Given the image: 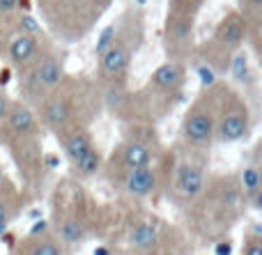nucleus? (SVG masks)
<instances>
[{
    "instance_id": "nucleus-18",
    "label": "nucleus",
    "mask_w": 262,
    "mask_h": 255,
    "mask_svg": "<svg viewBox=\"0 0 262 255\" xmlns=\"http://www.w3.org/2000/svg\"><path fill=\"white\" fill-rule=\"evenodd\" d=\"M115 37H118V26H115V23H108V26L101 30L99 39H97V44H95V55H97V58H99V55H104L106 51L115 44Z\"/></svg>"
},
{
    "instance_id": "nucleus-4",
    "label": "nucleus",
    "mask_w": 262,
    "mask_h": 255,
    "mask_svg": "<svg viewBox=\"0 0 262 255\" xmlns=\"http://www.w3.org/2000/svg\"><path fill=\"white\" fill-rule=\"evenodd\" d=\"M175 193L180 200L193 202L205 193L207 179H205V168L193 161H182L175 170Z\"/></svg>"
},
{
    "instance_id": "nucleus-1",
    "label": "nucleus",
    "mask_w": 262,
    "mask_h": 255,
    "mask_svg": "<svg viewBox=\"0 0 262 255\" xmlns=\"http://www.w3.org/2000/svg\"><path fill=\"white\" fill-rule=\"evenodd\" d=\"M251 131V115L246 104L237 95L228 92L223 97L221 104L216 106V131H214V141L219 143H239L249 136Z\"/></svg>"
},
{
    "instance_id": "nucleus-25",
    "label": "nucleus",
    "mask_w": 262,
    "mask_h": 255,
    "mask_svg": "<svg viewBox=\"0 0 262 255\" xmlns=\"http://www.w3.org/2000/svg\"><path fill=\"white\" fill-rule=\"evenodd\" d=\"M242 5H244V7L249 9L251 14H258V12H260V5H262V0H242Z\"/></svg>"
},
{
    "instance_id": "nucleus-13",
    "label": "nucleus",
    "mask_w": 262,
    "mask_h": 255,
    "mask_svg": "<svg viewBox=\"0 0 262 255\" xmlns=\"http://www.w3.org/2000/svg\"><path fill=\"white\" fill-rule=\"evenodd\" d=\"M149 85L159 92H166V95H172L177 92L182 85H184V69L175 62H163L157 72L149 78Z\"/></svg>"
},
{
    "instance_id": "nucleus-23",
    "label": "nucleus",
    "mask_w": 262,
    "mask_h": 255,
    "mask_svg": "<svg viewBox=\"0 0 262 255\" xmlns=\"http://www.w3.org/2000/svg\"><path fill=\"white\" fill-rule=\"evenodd\" d=\"M18 0H0V14H12L16 9Z\"/></svg>"
},
{
    "instance_id": "nucleus-12",
    "label": "nucleus",
    "mask_w": 262,
    "mask_h": 255,
    "mask_svg": "<svg viewBox=\"0 0 262 255\" xmlns=\"http://www.w3.org/2000/svg\"><path fill=\"white\" fill-rule=\"evenodd\" d=\"M7 55H9V60H12V64L26 69L39 58V41H37V37L18 35V37H14L12 44H9Z\"/></svg>"
},
{
    "instance_id": "nucleus-5",
    "label": "nucleus",
    "mask_w": 262,
    "mask_h": 255,
    "mask_svg": "<svg viewBox=\"0 0 262 255\" xmlns=\"http://www.w3.org/2000/svg\"><path fill=\"white\" fill-rule=\"evenodd\" d=\"M159 184V175L154 170V166H145V168H134V170H124L122 175V189L124 193L134 198H147L157 191Z\"/></svg>"
},
{
    "instance_id": "nucleus-8",
    "label": "nucleus",
    "mask_w": 262,
    "mask_h": 255,
    "mask_svg": "<svg viewBox=\"0 0 262 255\" xmlns=\"http://www.w3.org/2000/svg\"><path fill=\"white\" fill-rule=\"evenodd\" d=\"M41 120H44V124L49 129L62 131L72 122V104L67 99H62V97H44Z\"/></svg>"
},
{
    "instance_id": "nucleus-11",
    "label": "nucleus",
    "mask_w": 262,
    "mask_h": 255,
    "mask_svg": "<svg viewBox=\"0 0 262 255\" xmlns=\"http://www.w3.org/2000/svg\"><path fill=\"white\" fill-rule=\"evenodd\" d=\"M239 191L242 198L253 210H262V175L255 164H249L239 173Z\"/></svg>"
},
{
    "instance_id": "nucleus-20",
    "label": "nucleus",
    "mask_w": 262,
    "mask_h": 255,
    "mask_svg": "<svg viewBox=\"0 0 262 255\" xmlns=\"http://www.w3.org/2000/svg\"><path fill=\"white\" fill-rule=\"evenodd\" d=\"M12 200H9V196H5V189L0 191V235L7 230L9 221H12Z\"/></svg>"
},
{
    "instance_id": "nucleus-19",
    "label": "nucleus",
    "mask_w": 262,
    "mask_h": 255,
    "mask_svg": "<svg viewBox=\"0 0 262 255\" xmlns=\"http://www.w3.org/2000/svg\"><path fill=\"white\" fill-rule=\"evenodd\" d=\"M239 255H262V235H260V228H253L251 233L244 235V244H242Z\"/></svg>"
},
{
    "instance_id": "nucleus-16",
    "label": "nucleus",
    "mask_w": 262,
    "mask_h": 255,
    "mask_svg": "<svg viewBox=\"0 0 262 255\" xmlns=\"http://www.w3.org/2000/svg\"><path fill=\"white\" fill-rule=\"evenodd\" d=\"M18 255H64V244L55 235L44 230L41 235H30V239L26 242V251Z\"/></svg>"
},
{
    "instance_id": "nucleus-9",
    "label": "nucleus",
    "mask_w": 262,
    "mask_h": 255,
    "mask_svg": "<svg viewBox=\"0 0 262 255\" xmlns=\"http://www.w3.org/2000/svg\"><path fill=\"white\" fill-rule=\"evenodd\" d=\"M152 161H154V152L140 141H127L118 150V164L122 170L145 168V166H152Z\"/></svg>"
},
{
    "instance_id": "nucleus-27",
    "label": "nucleus",
    "mask_w": 262,
    "mask_h": 255,
    "mask_svg": "<svg viewBox=\"0 0 262 255\" xmlns=\"http://www.w3.org/2000/svg\"><path fill=\"white\" fill-rule=\"evenodd\" d=\"M12 255H18V253H12Z\"/></svg>"
},
{
    "instance_id": "nucleus-6",
    "label": "nucleus",
    "mask_w": 262,
    "mask_h": 255,
    "mask_svg": "<svg viewBox=\"0 0 262 255\" xmlns=\"http://www.w3.org/2000/svg\"><path fill=\"white\" fill-rule=\"evenodd\" d=\"M129 62H131V51L127 49V44L122 41H115L104 55H99V72L104 78H122L129 69Z\"/></svg>"
},
{
    "instance_id": "nucleus-24",
    "label": "nucleus",
    "mask_w": 262,
    "mask_h": 255,
    "mask_svg": "<svg viewBox=\"0 0 262 255\" xmlns=\"http://www.w3.org/2000/svg\"><path fill=\"white\" fill-rule=\"evenodd\" d=\"M216 255H232V242L230 239L216 244Z\"/></svg>"
},
{
    "instance_id": "nucleus-14",
    "label": "nucleus",
    "mask_w": 262,
    "mask_h": 255,
    "mask_svg": "<svg viewBox=\"0 0 262 255\" xmlns=\"http://www.w3.org/2000/svg\"><path fill=\"white\" fill-rule=\"evenodd\" d=\"M58 133H62V150L72 164L81 159L90 147H95L90 131H85V129H81V127H74V129H69V131L62 129V131H58Z\"/></svg>"
},
{
    "instance_id": "nucleus-3",
    "label": "nucleus",
    "mask_w": 262,
    "mask_h": 255,
    "mask_svg": "<svg viewBox=\"0 0 262 255\" xmlns=\"http://www.w3.org/2000/svg\"><path fill=\"white\" fill-rule=\"evenodd\" d=\"M26 69H28V76H26V83H23L21 87L26 90L28 97H32V99H44V97H49L51 92L60 87L62 76H64L62 60L53 53L37 58L35 62Z\"/></svg>"
},
{
    "instance_id": "nucleus-15",
    "label": "nucleus",
    "mask_w": 262,
    "mask_h": 255,
    "mask_svg": "<svg viewBox=\"0 0 262 255\" xmlns=\"http://www.w3.org/2000/svg\"><path fill=\"white\" fill-rule=\"evenodd\" d=\"M244 35H246V21L239 14H230V16H226V21L219 26L216 41H221L228 49H237V46L242 44V39H244Z\"/></svg>"
},
{
    "instance_id": "nucleus-17",
    "label": "nucleus",
    "mask_w": 262,
    "mask_h": 255,
    "mask_svg": "<svg viewBox=\"0 0 262 255\" xmlns=\"http://www.w3.org/2000/svg\"><path fill=\"white\" fill-rule=\"evenodd\" d=\"M101 164H104V156H101V152L97 150V147H90V150H88L85 154L81 156V159L74 161L72 168H74V173H76V177L90 179V177H95V175L101 170Z\"/></svg>"
},
{
    "instance_id": "nucleus-10",
    "label": "nucleus",
    "mask_w": 262,
    "mask_h": 255,
    "mask_svg": "<svg viewBox=\"0 0 262 255\" xmlns=\"http://www.w3.org/2000/svg\"><path fill=\"white\" fill-rule=\"evenodd\" d=\"M161 242V225L157 221H138L129 233V246L138 253H149Z\"/></svg>"
},
{
    "instance_id": "nucleus-7",
    "label": "nucleus",
    "mask_w": 262,
    "mask_h": 255,
    "mask_svg": "<svg viewBox=\"0 0 262 255\" xmlns=\"http://www.w3.org/2000/svg\"><path fill=\"white\" fill-rule=\"evenodd\" d=\"M5 124H7V129L12 131V136L26 138V136H32V133H35L37 118H35V113L30 110V106L28 104L12 101L9 113H7V118H5Z\"/></svg>"
},
{
    "instance_id": "nucleus-22",
    "label": "nucleus",
    "mask_w": 262,
    "mask_h": 255,
    "mask_svg": "<svg viewBox=\"0 0 262 255\" xmlns=\"http://www.w3.org/2000/svg\"><path fill=\"white\" fill-rule=\"evenodd\" d=\"M9 106H12V99L5 92H0V122H5V118L9 113Z\"/></svg>"
},
{
    "instance_id": "nucleus-26",
    "label": "nucleus",
    "mask_w": 262,
    "mask_h": 255,
    "mask_svg": "<svg viewBox=\"0 0 262 255\" xmlns=\"http://www.w3.org/2000/svg\"><path fill=\"white\" fill-rule=\"evenodd\" d=\"M3 184H5V175H3V170H0V191H3Z\"/></svg>"
},
{
    "instance_id": "nucleus-2",
    "label": "nucleus",
    "mask_w": 262,
    "mask_h": 255,
    "mask_svg": "<svg viewBox=\"0 0 262 255\" xmlns=\"http://www.w3.org/2000/svg\"><path fill=\"white\" fill-rule=\"evenodd\" d=\"M214 131H216V104L212 99H198L184 115L182 138L186 145L205 150L214 143Z\"/></svg>"
},
{
    "instance_id": "nucleus-21",
    "label": "nucleus",
    "mask_w": 262,
    "mask_h": 255,
    "mask_svg": "<svg viewBox=\"0 0 262 255\" xmlns=\"http://www.w3.org/2000/svg\"><path fill=\"white\" fill-rule=\"evenodd\" d=\"M39 23L35 21V18L30 16V14H23L21 18H18V35H28V37H35L39 35Z\"/></svg>"
}]
</instances>
